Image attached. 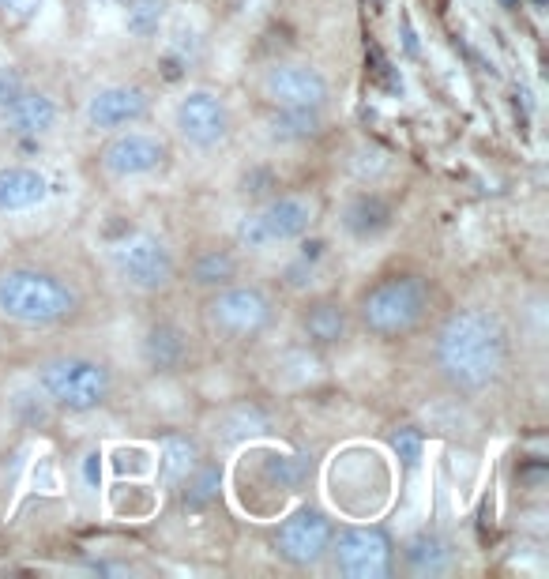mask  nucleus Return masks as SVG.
<instances>
[{
  "label": "nucleus",
  "mask_w": 549,
  "mask_h": 579,
  "mask_svg": "<svg viewBox=\"0 0 549 579\" xmlns=\"http://www.w3.org/2000/svg\"><path fill=\"white\" fill-rule=\"evenodd\" d=\"M425 335V369L440 392L459 403L486 399L501 388L516 361V328L489 301L448 305L433 316Z\"/></svg>",
  "instance_id": "f257e3e1"
},
{
  "label": "nucleus",
  "mask_w": 549,
  "mask_h": 579,
  "mask_svg": "<svg viewBox=\"0 0 549 579\" xmlns=\"http://www.w3.org/2000/svg\"><path fill=\"white\" fill-rule=\"evenodd\" d=\"M95 313L79 271L46 256L0 260V324L27 335H68Z\"/></svg>",
  "instance_id": "f03ea898"
},
{
  "label": "nucleus",
  "mask_w": 549,
  "mask_h": 579,
  "mask_svg": "<svg viewBox=\"0 0 549 579\" xmlns=\"http://www.w3.org/2000/svg\"><path fill=\"white\" fill-rule=\"evenodd\" d=\"M444 309L433 275L422 267H384L361 282L350 298L354 328L361 339L380 346H403L422 339L433 316Z\"/></svg>",
  "instance_id": "7ed1b4c3"
},
{
  "label": "nucleus",
  "mask_w": 549,
  "mask_h": 579,
  "mask_svg": "<svg viewBox=\"0 0 549 579\" xmlns=\"http://www.w3.org/2000/svg\"><path fill=\"white\" fill-rule=\"evenodd\" d=\"M38 399L64 418H87L106 410L121 392V365L98 346H49L31 361Z\"/></svg>",
  "instance_id": "20e7f679"
},
{
  "label": "nucleus",
  "mask_w": 549,
  "mask_h": 579,
  "mask_svg": "<svg viewBox=\"0 0 549 579\" xmlns=\"http://www.w3.org/2000/svg\"><path fill=\"white\" fill-rule=\"evenodd\" d=\"M283 320L286 305L279 290L264 279H249V271L196 298V331L219 350H256L283 328Z\"/></svg>",
  "instance_id": "39448f33"
},
{
  "label": "nucleus",
  "mask_w": 549,
  "mask_h": 579,
  "mask_svg": "<svg viewBox=\"0 0 549 579\" xmlns=\"http://www.w3.org/2000/svg\"><path fill=\"white\" fill-rule=\"evenodd\" d=\"M324 219V200L313 188H271L252 200L230 226V241L245 256H271L309 241Z\"/></svg>",
  "instance_id": "423d86ee"
},
{
  "label": "nucleus",
  "mask_w": 549,
  "mask_h": 579,
  "mask_svg": "<svg viewBox=\"0 0 549 579\" xmlns=\"http://www.w3.org/2000/svg\"><path fill=\"white\" fill-rule=\"evenodd\" d=\"M98 256L106 275L132 298L162 301L181 286V249L151 226H128L106 237Z\"/></svg>",
  "instance_id": "0eeeda50"
},
{
  "label": "nucleus",
  "mask_w": 549,
  "mask_h": 579,
  "mask_svg": "<svg viewBox=\"0 0 549 579\" xmlns=\"http://www.w3.org/2000/svg\"><path fill=\"white\" fill-rule=\"evenodd\" d=\"M166 132L181 151L219 155L237 140L234 98L215 83H189L166 106Z\"/></svg>",
  "instance_id": "6e6552de"
},
{
  "label": "nucleus",
  "mask_w": 549,
  "mask_h": 579,
  "mask_svg": "<svg viewBox=\"0 0 549 579\" xmlns=\"http://www.w3.org/2000/svg\"><path fill=\"white\" fill-rule=\"evenodd\" d=\"M173 166H177V143L170 140V132L136 125L110 132V136H98L95 173L113 188L162 181L173 173Z\"/></svg>",
  "instance_id": "1a4fd4ad"
},
{
  "label": "nucleus",
  "mask_w": 549,
  "mask_h": 579,
  "mask_svg": "<svg viewBox=\"0 0 549 579\" xmlns=\"http://www.w3.org/2000/svg\"><path fill=\"white\" fill-rule=\"evenodd\" d=\"M252 98L260 110L283 113H331L335 106V79L309 57H275L256 68Z\"/></svg>",
  "instance_id": "9d476101"
},
{
  "label": "nucleus",
  "mask_w": 549,
  "mask_h": 579,
  "mask_svg": "<svg viewBox=\"0 0 549 579\" xmlns=\"http://www.w3.org/2000/svg\"><path fill=\"white\" fill-rule=\"evenodd\" d=\"M64 128L61 94L0 64V143H46Z\"/></svg>",
  "instance_id": "9b49d317"
},
{
  "label": "nucleus",
  "mask_w": 549,
  "mask_h": 579,
  "mask_svg": "<svg viewBox=\"0 0 549 579\" xmlns=\"http://www.w3.org/2000/svg\"><path fill=\"white\" fill-rule=\"evenodd\" d=\"M158 110V94L151 83L136 76H113L91 83L79 98V125L91 136H110L121 128L151 125Z\"/></svg>",
  "instance_id": "f8f14e48"
},
{
  "label": "nucleus",
  "mask_w": 549,
  "mask_h": 579,
  "mask_svg": "<svg viewBox=\"0 0 549 579\" xmlns=\"http://www.w3.org/2000/svg\"><path fill=\"white\" fill-rule=\"evenodd\" d=\"M200 354H204V339L181 316L158 309L143 316V324L136 328V365L155 380L189 376L200 365Z\"/></svg>",
  "instance_id": "ddd939ff"
},
{
  "label": "nucleus",
  "mask_w": 549,
  "mask_h": 579,
  "mask_svg": "<svg viewBox=\"0 0 549 579\" xmlns=\"http://www.w3.org/2000/svg\"><path fill=\"white\" fill-rule=\"evenodd\" d=\"M290 331H294V343L305 354L316 358H328V354H343L346 346L354 343V313H350V298L335 294V290H313V294H301L290 305Z\"/></svg>",
  "instance_id": "4468645a"
},
{
  "label": "nucleus",
  "mask_w": 549,
  "mask_h": 579,
  "mask_svg": "<svg viewBox=\"0 0 549 579\" xmlns=\"http://www.w3.org/2000/svg\"><path fill=\"white\" fill-rule=\"evenodd\" d=\"M335 519L328 508L320 504H298L294 512L279 516V523L267 534V549L286 564V568H298V572H316L324 568L331 549V534H335Z\"/></svg>",
  "instance_id": "2eb2a0df"
},
{
  "label": "nucleus",
  "mask_w": 549,
  "mask_h": 579,
  "mask_svg": "<svg viewBox=\"0 0 549 579\" xmlns=\"http://www.w3.org/2000/svg\"><path fill=\"white\" fill-rule=\"evenodd\" d=\"M328 572L339 579H388L395 576V542L384 527L373 523H350V527H335L331 534Z\"/></svg>",
  "instance_id": "dca6fc26"
},
{
  "label": "nucleus",
  "mask_w": 549,
  "mask_h": 579,
  "mask_svg": "<svg viewBox=\"0 0 549 579\" xmlns=\"http://www.w3.org/2000/svg\"><path fill=\"white\" fill-rule=\"evenodd\" d=\"M395 222H399V207L377 185L350 188L335 207V234L350 245H377L392 234Z\"/></svg>",
  "instance_id": "f3484780"
},
{
  "label": "nucleus",
  "mask_w": 549,
  "mask_h": 579,
  "mask_svg": "<svg viewBox=\"0 0 549 579\" xmlns=\"http://www.w3.org/2000/svg\"><path fill=\"white\" fill-rule=\"evenodd\" d=\"M245 264H249V256L230 241V234L207 237V241L181 249V286L200 298V294H211L226 282L241 279Z\"/></svg>",
  "instance_id": "a211bd4d"
},
{
  "label": "nucleus",
  "mask_w": 549,
  "mask_h": 579,
  "mask_svg": "<svg viewBox=\"0 0 549 579\" xmlns=\"http://www.w3.org/2000/svg\"><path fill=\"white\" fill-rule=\"evenodd\" d=\"M53 196H57V181L46 166L23 162V158L0 162V219L34 215L53 204Z\"/></svg>",
  "instance_id": "6ab92c4d"
},
{
  "label": "nucleus",
  "mask_w": 549,
  "mask_h": 579,
  "mask_svg": "<svg viewBox=\"0 0 549 579\" xmlns=\"http://www.w3.org/2000/svg\"><path fill=\"white\" fill-rule=\"evenodd\" d=\"M275 433V410L264 399H234L211 410L207 418V437L219 448H245Z\"/></svg>",
  "instance_id": "aec40b11"
},
{
  "label": "nucleus",
  "mask_w": 549,
  "mask_h": 579,
  "mask_svg": "<svg viewBox=\"0 0 549 579\" xmlns=\"http://www.w3.org/2000/svg\"><path fill=\"white\" fill-rule=\"evenodd\" d=\"M455 564H459L455 542L433 527H422L395 546V572H407V576H448V572H455Z\"/></svg>",
  "instance_id": "412c9836"
},
{
  "label": "nucleus",
  "mask_w": 549,
  "mask_h": 579,
  "mask_svg": "<svg viewBox=\"0 0 549 579\" xmlns=\"http://www.w3.org/2000/svg\"><path fill=\"white\" fill-rule=\"evenodd\" d=\"M260 132L271 147H309L328 132V113L260 110Z\"/></svg>",
  "instance_id": "4be33fe9"
},
{
  "label": "nucleus",
  "mask_w": 549,
  "mask_h": 579,
  "mask_svg": "<svg viewBox=\"0 0 549 579\" xmlns=\"http://www.w3.org/2000/svg\"><path fill=\"white\" fill-rule=\"evenodd\" d=\"M173 493H177V501H181L185 512H204V508H211L222 493V463L211 459V455H204V459L173 486Z\"/></svg>",
  "instance_id": "5701e85b"
},
{
  "label": "nucleus",
  "mask_w": 549,
  "mask_h": 579,
  "mask_svg": "<svg viewBox=\"0 0 549 579\" xmlns=\"http://www.w3.org/2000/svg\"><path fill=\"white\" fill-rule=\"evenodd\" d=\"M204 455H207L204 444L196 437H181V433H177V437H166L162 448H158V482L166 489H173Z\"/></svg>",
  "instance_id": "b1692460"
},
{
  "label": "nucleus",
  "mask_w": 549,
  "mask_h": 579,
  "mask_svg": "<svg viewBox=\"0 0 549 579\" xmlns=\"http://www.w3.org/2000/svg\"><path fill=\"white\" fill-rule=\"evenodd\" d=\"M166 16H170L166 0H128L125 4V31L132 34L136 42H151V38L162 34Z\"/></svg>",
  "instance_id": "393cba45"
},
{
  "label": "nucleus",
  "mask_w": 549,
  "mask_h": 579,
  "mask_svg": "<svg viewBox=\"0 0 549 579\" xmlns=\"http://www.w3.org/2000/svg\"><path fill=\"white\" fill-rule=\"evenodd\" d=\"M49 0H0V27L4 31H27L34 27Z\"/></svg>",
  "instance_id": "a878e982"
},
{
  "label": "nucleus",
  "mask_w": 549,
  "mask_h": 579,
  "mask_svg": "<svg viewBox=\"0 0 549 579\" xmlns=\"http://www.w3.org/2000/svg\"><path fill=\"white\" fill-rule=\"evenodd\" d=\"M8 343V328H4V324H0V346Z\"/></svg>",
  "instance_id": "bb28decb"
}]
</instances>
